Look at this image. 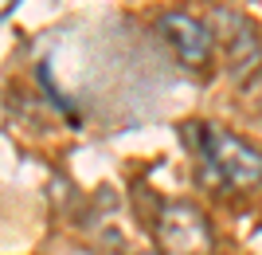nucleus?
I'll list each match as a JSON object with an SVG mask.
<instances>
[{
  "mask_svg": "<svg viewBox=\"0 0 262 255\" xmlns=\"http://www.w3.org/2000/svg\"><path fill=\"white\" fill-rule=\"evenodd\" d=\"M196 138H200V157H204L215 185L231 192H251L262 185V149L254 142L211 122L196 126Z\"/></svg>",
  "mask_w": 262,
  "mask_h": 255,
  "instance_id": "obj_1",
  "label": "nucleus"
},
{
  "mask_svg": "<svg viewBox=\"0 0 262 255\" xmlns=\"http://www.w3.org/2000/svg\"><path fill=\"white\" fill-rule=\"evenodd\" d=\"M157 247L161 255H211L215 236H211V220L204 208L188 204V200H172L157 212Z\"/></svg>",
  "mask_w": 262,
  "mask_h": 255,
  "instance_id": "obj_2",
  "label": "nucleus"
},
{
  "mask_svg": "<svg viewBox=\"0 0 262 255\" xmlns=\"http://www.w3.org/2000/svg\"><path fill=\"white\" fill-rule=\"evenodd\" d=\"M157 32L168 47H172V55L188 67V71H204L211 63V51H215V32H211L204 20L196 16H188V12H164L161 20H157Z\"/></svg>",
  "mask_w": 262,
  "mask_h": 255,
  "instance_id": "obj_3",
  "label": "nucleus"
},
{
  "mask_svg": "<svg viewBox=\"0 0 262 255\" xmlns=\"http://www.w3.org/2000/svg\"><path fill=\"white\" fill-rule=\"evenodd\" d=\"M219 24H223V47H227V71L239 83L254 75L262 67V35L243 12H219Z\"/></svg>",
  "mask_w": 262,
  "mask_h": 255,
  "instance_id": "obj_4",
  "label": "nucleus"
},
{
  "mask_svg": "<svg viewBox=\"0 0 262 255\" xmlns=\"http://www.w3.org/2000/svg\"><path fill=\"white\" fill-rule=\"evenodd\" d=\"M16 4H20V0H0V20H4V16H8V12L16 8Z\"/></svg>",
  "mask_w": 262,
  "mask_h": 255,
  "instance_id": "obj_5",
  "label": "nucleus"
},
{
  "mask_svg": "<svg viewBox=\"0 0 262 255\" xmlns=\"http://www.w3.org/2000/svg\"><path fill=\"white\" fill-rule=\"evenodd\" d=\"M145 255H161V251H145Z\"/></svg>",
  "mask_w": 262,
  "mask_h": 255,
  "instance_id": "obj_6",
  "label": "nucleus"
}]
</instances>
